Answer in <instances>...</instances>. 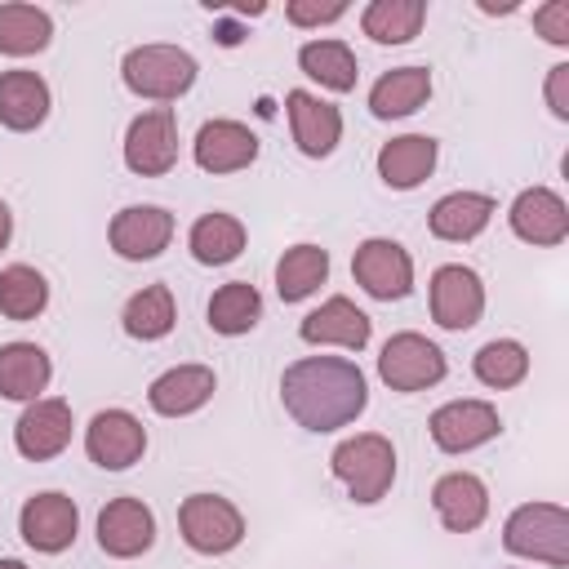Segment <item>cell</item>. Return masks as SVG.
<instances>
[{
  "mask_svg": "<svg viewBox=\"0 0 569 569\" xmlns=\"http://www.w3.org/2000/svg\"><path fill=\"white\" fill-rule=\"evenodd\" d=\"M280 400L307 431H338L369 405L365 373L347 356H302L280 373Z\"/></svg>",
  "mask_w": 569,
  "mask_h": 569,
  "instance_id": "1",
  "label": "cell"
},
{
  "mask_svg": "<svg viewBox=\"0 0 569 569\" xmlns=\"http://www.w3.org/2000/svg\"><path fill=\"white\" fill-rule=\"evenodd\" d=\"M329 467H333V476L347 485V493L369 507V502H382L387 489H391V480H396V449H391L387 436L360 431V436L342 440V445L329 453Z\"/></svg>",
  "mask_w": 569,
  "mask_h": 569,
  "instance_id": "2",
  "label": "cell"
},
{
  "mask_svg": "<svg viewBox=\"0 0 569 569\" xmlns=\"http://www.w3.org/2000/svg\"><path fill=\"white\" fill-rule=\"evenodd\" d=\"M196 58L178 44H138L124 53L120 76L129 84V93L151 98V102H173L196 84Z\"/></svg>",
  "mask_w": 569,
  "mask_h": 569,
  "instance_id": "3",
  "label": "cell"
},
{
  "mask_svg": "<svg viewBox=\"0 0 569 569\" xmlns=\"http://www.w3.org/2000/svg\"><path fill=\"white\" fill-rule=\"evenodd\" d=\"M502 547L542 565H569V511L560 502H525L502 525Z\"/></svg>",
  "mask_w": 569,
  "mask_h": 569,
  "instance_id": "4",
  "label": "cell"
},
{
  "mask_svg": "<svg viewBox=\"0 0 569 569\" xmlns=\"http://www.w3.org/2000/svg\"><path fill=\"white\" fill-rule=\"evenodd\" d=\"M178 529H182V542L191 551H200V556H227L244 538V516L222 493H191L178 507Z\"/></svg>",
  "mask_w": 569,
  "mask_h": 569,
  "instance_id": "5",
  "label": "cell"
},
{
  "mask_svg": "<svg viewBox=\"0 0 569 569\" xmlns=\"http://www.w3.org/2000/svg\"><path fill=\"white\" fill-rule=\"evenodd\" d=\"M351 276L356 284L378 298V302H400L409 298L413 289V258L400 240H387V236H369L365 244H356V258H351Z\"/></svg>",
  "mask_w": 569,
  "mask_h": 569,
  "instance_id": "6",
  "label": "cell"
},
{
  "mask_svg": "<svg viewBox=\"0 0 569 569\" xmlns=\"http://www.w3.org/2000/svg\"><path fill=\"white\" fill-rule=\"evenodd\" d=\"M445 351L431 342V338H422V333H413V329H405V333H391L387 338V347H382V356H378V378L391 387V391H422V387H436L440 378H445Z\"/></svg>",
  "mask_w": 569,
  "mask_h": 569,
  "instance_id": "7",
  "label": "cell"
},
{
  "mask_svg": "<svg viewBox=\"0 0 569 569\" xmlns=\"http://www.w3.org/2000/svg\"><path fill=\"white\" fill-rule=\"evenodd\" d=\"M76 529H80V511L67 493L58 489H44V493H31L18 511V533L31 551L40 556H58L76 542Z\"/></svg>",
  "mask_w": 569,
  "mask_h": 569,
  "instance_id": "8",
  "label": "cell"
},
{
  "mask_svg": "<svg viewBox=\"0 0 569 569\" xmlns=\"http://www.w3.org/2000/svg\"><path fill=\"white\" fill-rule=\"evenodd\" d=\"M124 164L142 178H160L178 164V120L169 107H151L129 120L124 133Z\"/></svg>",
  "mask_w": 569,
  "mask_h": 569,
  "instance_id": "9",
  "label": "cell"
},
{
  "mask_svg": "<svg viewBox=\"0 0 569 569\" xmlns=\"http://www.w3.org/2000/svg\"><path fill=\"white\" fill-rule=\"evenodd\" d=\"M480 311H485V284L471 267L445 262V267L431 271V320L440 329L462 333L480 320Z\"/></svg>",
  "mask_w": 569,
  "mask_h": 569,
  "instance_id": "10",
  "label": "cell"
},
{
  "mask_svg": "<svg viewBox=\"0 0 569 569\" xmlns=\"http://www.w3.org/2000/svg\"><path fill=\"white\" fill-rule=\"evenodd\" d=\"M147 449V427L129 413V409H102L89 418L84 427V453L102 467V471H124L142 458Z\"/></svg>",
  "mask_w": 569,
  "mask_h": 569,
  "instance_id": "11",
  "label": "cell"
},
{
  "mask_svg": "<svg viewBox=\"0 0 569 569\" xmlns=\"http://www.w3.org/2000/svg\"><path fill=\"white\" fill-rule=\"evenodd\" d=\"M71 405L58 396H40L22 409V418L13 422V445L22 458L31 462H49L71 445Z\"/></svg>",
  "mask_w": 569,
  "mask_h": 569,
  "instance_id": "12",
  "label": "cell"
},
{
  "mask_svg": "<svg viewBox=\"0 0 569 569\" xmlns=\"http://www.w3.org/2000/svg\"><path fill=\"white\" fill-rule=\"evenodd\" d=\"M427 427H431L436 449H445V453L480 449V445H489V440L502 431L498 409H493L489 400H449V405H440V409L431 413Z\"/></svg>",
  "mask_w": 569,
  "mask_h": 569,
  "instance_id": "13",
  "label": "cell"
},
{
  "mask_svg": "<svg viewBox=\"0 0 569 569\" xmlns=\"http://www.w3.org/2000/svg\"><path fill=\"white\" fill-rule=\"evenodd\" d=\"M111 249L124 258V262H147V258H160L173 240V213L160 209V204H129L111 218Z\"/></svg>",
  "mask_w": 569,
  "mask_h": 569,
  "instance_id": "14",
  "label": "cell"
},
{
  "mask_svg": "<svg viewBox=\"0 0 569 569\" xmlns=\"http://www.w3.org/2000/svg\"><path fill=\"white\" fill-rule=\"evenodd\" d=\"M156 542V516L142 498H111L98 511V547L116 560H133Z\"/></svg>",
  "mask_w": 569,
  "mask_h": 569,
  "instance_id": "15",
  "label": "cell"
},
{
  "mask_svg": "<svg viewBox=\"0 0 569 569\" xmlns=\"http://www.w3.org/2000/svg\"><path fill=\"white\" fill-rule=\"evenodd\" d=\"M369 333H373V320H369L351 298H342V293L325 298V302H320L311 316H302V325H298V338L311 342V347H347V351H360V347L369 342Z\"/></svg>",
  "mask_w": 569,
  "mask_h": 569,
  "instance_id": "16",
  "label": "cell"
},
{
  "mask_svg": "<svg viewBox=\"0 0 569 569\" xmlns=\"http://www.w3.org/2000/svg\"><path fill=\"white\" fill-rule=\"evenodd\" d=\"M284 107H289V129H293V142H298L302 156L320 160V156H329L338 147V138H342V111L333 102H325V98H316L307 89H289L284 93Z\"/></svg>",
  "mask_w": 569,
  "mask_h": 569,
  "instance_id": "17",
  "label": "cell"
},
{
  "mask_svg": "<svg viewBox=\"0 0 569 569\" xmlns=\"http://www.w3.org/2000/svg\"><path fill=\"white\" fill-rule=\"evenodd\" d=\"M258 160V133L240 120H204L196 133V164L204 173H236Z\"/></svg>",
  "mask_w": 569,
  "mask_h": 569,
  "instance_id": "18",
  "label": "cell"
},
{
  "mask_svg": "<svg viewBox=\"0 0 569 569\" xmlns=\"http://www.w3.org/2000/svg\"><path fill=\"white\" fill-rule=\"evenodd\" d=\"M511 231L525 240V244H560L569 236V204L551 191V187H525L516 200H511Z\"/></svg>",
  "mask_w": 569,
  "mask_h": 569,
  "instance_id": "19",
  "label": "cell"
},
{
  "mask_svg": "<svg viewBox=\"0 0 569 569\" xmlns=\"http://www.w3.org/2000/svg\"><path fill=\"white\" fill-rule=\"evenodd\" d=\"M213 387H218V378L209 365H173L147 387V405L160 418H187L213 400Z\"/></svg>",
  "mask_w": 569,
  "mask_h": 569,
  "instance_id": "20",
  "label": "cell"
},
{
  "mask_svg": "<svg viewBox=\"0 0 569 569\" xmlns=\"http://www.w3.org/2000/svg\"><path fill=\"white\" fill-rule=\"evenodd\" d=\"M431 507L449 533H471L489 516V489L471 471H449L431 485Z\"/></svg>",
  "mask_w": 569,
  "mask_h": 569,
  "instance_id": "21",
  "label": "cell"
},
{
  "mask_svg": "<svg viewBox=\"0 0 569 569\" xmlns=\"http://www.w3.org/2000/svg\"><path fill=\"white\" fill-rule=\"evenodd\" d=\"M436 156H440V142L436 138H427V133H400V138L382 142V151H378V178L391 191H413L418 182L431 178Z\"/></svg>",
  "mask_w": 569,
  "mask_h": 569,
  "instance_id": "22",
  "label": "cell"
},
{
  "mask_svg": "<svg viewBox=\"0 0 569 569\" xmlns=\"http://www.w3.org/2000/svg\"><path fill=\"white\" fill-rule=\"evenodd\" d=\"M493 218V200L485 191H449L431 204L427 213V227L436 240H449V244H462V240H476Z\"/></svg>",
  "mask_w": 569,
  "mask_h": 569,
  "instance_id": "23",
  "label": "cell"
},
{
  "mask_svg": "<svg viewBox=\"0 0 569 569\" xmlns=\"http://www.w3.org/2000/svg\"><path fill=\"white\" fill-rule=\"evenodd\" d=\"M44 116H49V84L27 67L4 71L0 76V124L13 133H31L44 124Z\"/></svg>",
  "mask_w": 569,
  "mask_h": 569,
  "instance_id": "24",
  "label": "cell"
},
{
  "mask_svg": "<svg viewBox=\"0 0 569 569\" xmlns=\"http://www.w3.org/2000/svg\"><path fill=\"white\" fill-rule=\"evenodd\" d=\"M427 98H431V71L427 67H391L373 80L369 111L378 120H400V116H413Z\"/></svg>",
  "mask_w": 569,
  "mask_h": 569,
  "instance_id": "25",
  "label": "cell"
},
{
  "mask_svg": "<svg viewBox=\"0 0 569 569\" xmlns=\"http://www.w3.org/2000/svg\"><path fill=\"white\" fill-rule=\"evenodd\" d=\"M53 365L44 356V347L36 342H4L0 347V396L4 400H40V391L49 387Z\"/></svg>",
  "mask_w": 569,
  "mask_h": 569,
  "instance_id": "26",
  "label": "cell"
},
{
  "mask_svg": "<svg viewBox=\"0 0 569 569\" xmlns=\"http://www.w3.org/2000/svg\"><path fill=\"white\" fill-rule=\"evenodd\" d=\"M187 244H191V258H196V262H204V267H227V262H236L240 249H244V222L231 218V213H222V209L200 213V218L191 222Z\"/></svg>",
  "mask_w": 569,
  "mask_h": 569,
  "instance_id": "27",
  "label": "cell"
},
{
  "mask_svg": "<svg viewBox=\"0 0 569 569\" xmlns=\"http://www.w3.org/2000/svg\"><path fill=\"white\" fill-rule=\"evenodd\" d=\"M325 280H329V253L320 244H293L276 262V289H280L284 302L311 298Z\"/></svg>",
  "mask_w": 569,
  "mask_h": 569,
  "instance_id": "28",
  "label": "cell"
},
{
  "mask_svg": "<svg viewBox=\"0 0 569 569\" xmlns=\"http://www.w3.org/2000/svg\"><path fill=\"white\" fill-rule=\"evenodd\" d=\"M262 320V293L249 280H227L209 298V329L222 338H240Z\"/></svg>",
  "mask_w": 569,
  "mask_h": 569,
  "instance_id": "29",
  "label": "cell"
},
{
  "mask_svg": "<svg viewBox=\"0 0 569 569\" xmlns=\"http://www.w3.org/2000/svg\"><path fill=\"white\" fill-rule=\"evenodd\" d=\"M53 40V18L36 4H0V53L9 58H31L49 49Z\"/></svg>",
  "mask_w": 569,
  "mask_h": 569,
  "instance_id": "30",
  "label": "cell"
},
{
  "mask_svg": "<svg viewBox=\"0 0 569 569\" xmlns=\"http://www.w3.org/2000/svg\"><path fill=\"white\" fill-rule=\"evenodd\" d=\"M427 4L422 0H373L360 13V27L373 44H409L422 31Z\"/></svg>",
  "mask_w": 569,
  "mask_h": 569,
  "instance_id": "31",
  "label": "cell"
},
{
  "mask_svg": "<svg viewBox=\"0 0 569 569\" xmlns=\"http://www.w3.org/2000/svg\"><path fill=\"white\" fill-rule=\"evenodd\" d=\"M173 320H178V311H173V293H169V284H147V289H138V293L124 302V311H120L124 333L138 338V342H156V338H164V333L173 329Z\"/></svg>",
  "mask_w": 569,
  "mask_h": 569,
  "instance_id": "32",
  "label": "cell"
},
{
  "mask_svg": "<svg viewBox=\"0 0 569 569\" xmlns=\"http://www.w3.org/2000/svg\"><path fill=\"white\" fill-rule=\"evenodd\" d=\"M298 67L311 80H320L325 89H333V93H351L356 89V76H360L356 71V53L342 40H307L298 49Z\"/></svg>",
  "mask_w": 569,
  "mask_h": 569,
  "instance_id": "33",
  "label": "cell"
},
{
  "mask_svg": "<svg viewBox=\"0 0 569 569\" xmlns=\"http://www.w3.org/2000/svg\"><path fill=\"white\" fill-rule=\"evenodd\" d=\"M44 307H49V280L36 267L13 262L0 271V316L4 320H36Z\"/></svg>",
  "mask_w": 569,
  "mask_h": 569,
  "instance_id": "34",
  "label": "cell"
},
{
  "mask_svg": "<svg viewBox=\"0 0 569 569\" xmlns=\"http://www.w3.org/2000/svg\"><path fill=\"white\" fill-rule=\"evenodd\" d=\"M471 369H476V378H480L485 387L507 391V387L525 382V373H529V351H525L516 338H493V342H485V347L476 351Z\"/></svg>",
  "mask_w": 569,
  "mask_h": 569,
  "instance_id": "35",
  "label": "cell"
},
{
  "mask_svg": "<svg viewBox=\"0 0 569 569\" xmlns=\"http://www.w3.org/2000/svg\"><path fill=\"white\" fill-rule=\"evenodd\" d=\"M347 13L342 0H289L284 4V18L293 27H325V22H338Z\"/></svg>",
  "mask_w": 569,
  "mask_h": 569,
  "instance_id": "36",
  "label": "cell"
},
{
  "mask_svg": "<svg viewBox=\"0 0 569 569\" xmlns=\"http://www.w3.org/2000/svg\"><path fill=\"white\" fill-rule=\"evenodd\" d=\"M533 27L547 44H569V4L565 0H547L542 9H533Z\"/></svg>",
  "mask_w": 569,
  "mask_h": 569,
  "instance_id": "37",
  "label": "cell"
},
{
  "mask_svg": "<svg viewBox=\"0 0 569 569\" xmlns=\"http://www.w3.org/2000/svg\"><path fill=\"white\" fill-rule=\"evenodd\" d=\"M547 107L556 120H569V62H556L547 71Z\"/></svg>",
  "mask_w": 569,
  "mask_h": 569,
  "instance_id": "38",
  "label": "cell"
},
{
  "mask_svg": "<svg viewBox=\"0 0 569 569\" xmlns=\"http://www.w3.org/2000/svg\"><path fill=\"white\" fill-rule=\"evenodd\" d=\"M9 236H13V213H9V204L0 200V249L9 244Z\"/></svg>",
  "mask_w": 569,
  "mask_h": 569,
  "instance_id": "39",
  "label": "cell"
},
{
  "mask_svg": "<svg viewBox=\"0 0 569 569\" xmlns=\"http://www.w3.org/2000/svg\"><path fill=\"white\" fill-rule=\"evenodd\" d=\"M0 569H27V565H22V560H13V556H4V560H0Z\"/></svg>",
  "mask_w": 569,
  "mask_h": 569,
  "instance_id": "40",
  "label": "cell"
}]
</instances>
